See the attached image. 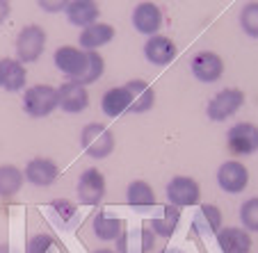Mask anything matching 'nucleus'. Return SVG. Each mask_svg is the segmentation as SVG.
<instances>
[{"label":"nucleus","instance_id":"f257e3e1","mask_svg":"<svg viewBox=\"0 0 258 253\" xmlns=\"http://www.w3.org/2000/svg\"><path fill=\"white\" fill-rule=\"evenodd\" d=\"M80 144L85 153L94 160H105L114 151V135L103 123H87L80 132Z\"/></svg>","mask_w":258,"mask_h":253},{"label":"nucleus","instance_id":"f03ea898","mask_svg":"<svg viewBox=\"0 0 258 253\" xmlns=\"http://www.w3.org/2000/svg\"><path fill=\"white\" fill-rule=\"evenodd\" d=\"M57 107V89L50 85H34L23 92V110L34 119H44Z\"/></svg>","mask_w":258,"mask_h":253},{"label":"nucleus","instance_id":"7ed1b4c3","mask_svg":"<svg viewBox=\"0 0 258 253\" xmlns=\"http://www.w3.org/2000/svg\"><path fill=\"white\" fill-rule=\"evenodd\" d=\"M46 48V30L41 25L32 23L25 25L16 37V55L21 64H32L41 57Z\"/></svg>","mask_w":258,"mask_h":253},{"label":"nucleus","instance_id":"20e7f679","mask_svg":"<svg viewBox=\"0 0 258 253\" xmlns=\"http://www.w3.org/2000/svg\"><path fill=\"white\" fill-rule=\"evenodd\" d=\"M242 105H244V92L242 89L229 87V89H222L219 94H215L210 98L208 105H206V114H208L210 121H226Z\"/></svg>","mask_w":258,"mask_h":253},{"label":"nucleus","instance_id":"39448f33","mask_svg":"<svg viewBox=\"0 0 258 253\" xmlns=\"http://www.w3.org/2000/svg\"><path fill=\"white\" fill-rule=\"evenodd\" d=\"M167 201L176 208H190L201 201V187L190 176H174L167 183Z\"/></svg>","mask_w":258,"mask_h":253},{"label":"nucleus","instance_id":"423d86ee","mask_svg":"<svg viewBox=\"0 0 258 253\" xmlns=\"http://www.w3.org/2000/svg\"><path fill=\"white\" fill-rule=\"evenodd\" d=\"M226 146L233 155H253L258 151V126L253 123H235L226 132Z\"/></svg>","mask_w":258,"mask_h":253},{"label":"nucleus","instance_id":"0eeeda50","mask_svg":"<svg viewBox=\"0 0 258 253\" xmlns=\"http://www.w3.org/2000/svg\"><path fill=\"white\" fill-rule=\"evenodd\" d=\"M156 246V233L149 226L121 230L117 237V253H149Z\"/></svg>","mask_w":258,"mask_h":253},{"label":"nucleus","instance_id":"6e6552de","mask_svg":"<svg viewBox=\"0 0 258 253\" xmlns=\"http://www.w3.org/2000/svg\"><path fill=\"white\" fill-rule=\"evenodd\" d=\"M190 68H192V75H195L199 82H217L222 75H224V62L219 57L217 53L213 50H201L192 57L190 62Z\"/></svg>","mask_w":258,"mask_h":253},{"label":"nucleus","instance_id":"1a4fd4ad","mask_svg":"<svg viewBox=\"0 0 258 253\" xmlns=\"http://www.w3.org/2000/svg\"><path fill=\"white\" fill-rule=\"evenodd\" d=\"M89 105V92L80 82H62L57 87V107L67 114H80Z\"/></svg>","mask_w":258,"mask_h":253},{"label":"nucleus","instance_id":"9d476101","mask_svg":"<svg viewBox=\"0 0 258 253\" xmlns=\"http://www.w3.org/2000/svg\"><path fill=\"white\" fill-rule=\"evenodd\" d=\"M105 196V176L98 169H85L78 178V199L83 205H98Z\"/></svg>","mask_w":258,"mask_h":253},{"label":"nucleus","instance_id":"9b49d317","mask_svg":"<svg viewBox=\"0 0 258 253\" xmlns=\"http://www.w3.org/2000/svg\"><path fill=\"white\" fill-rule=\"evenodd\" d=\"M217 183L226 194H240L249 185V171L242 162L231 160L217 169Z\"/></svg>","mask_w":258,"mask_h":253},{"label":"nucleus","instance_id":"f8f14e48","mask_svg":"<svg viewBox=\"0 0 258 253\" xmlns=\"http://www.w3.org/2000/svg\"><path fill=\"white\" fill-rule=\"evenodd\" d=\"M55 66L62 71L64 75H69L71 80H76L87 66V50L76 48V46H59L55 50Z\"/></svg>","mask_w":258,"mask_h":253},{"label":"nucleus","instance_id":"ddd939ff","mask_svg":"<svg viewBox=\"0 0 258 253\" xmlns=\"http://www.w3.org/2000/svg\"><path fill=\"white\" fill-rule=\"evenodd\" d=\"M176 55H178V48L165 34H153L144 44V57L156 66H169L176 59Z\"/></svg>","mask_w":258,"mask_h":253},{"label":"nucleus","instance_id":"4468645a","mask_svg":"<svg viewBox=\"0 0 258 253\" xmlns=\"http://www.w3.org/2000/svg\"><path fill=\"white\" fill-rule=\"evenodd\" d=\"M133 28L140 34H153L160 32L162 28V12L156 3H140V5L133 10Z\"/></svg>","mask_w":258,"mask_h":253},{"label":"nucleus","instance_id":"2eb2a0df","mask_svg":"<svg viewBox=\"0 0 258 253\" xmlns=\"http://www.w3.org/2000/svg\"><path fill=\"white\" fill-rule=\"evenodd\" d=\"M128 94V110L135 114H144L149 112L156 103V92L146 80H131L128 85H123Z\"/></svg>","mask_w":258,"mask_h":253},{"label":"nucleus","instance_id":"dca6fc26","mask_svg":"<svg viewBox=\"0 0 258 253\" xmlns=\"http://www.w3.org/2000/svg\"><path fill=\"white\" fill-rule=\"evenodd\" d=\"M23 176H25V180H30V183H32V185L48 187V185H53L55 180H57L59 166L55 164L50 157H34V160L28 162Z\"/></svg>","mask_w":258,"mask_h":253},{"label":"nucleus","instance_id":"f3484780","mask_svg":"<svg viewBox=\"0 0 258 253\" xmlns=\"http://www.w3.org/2000/svg\"><path fill=\"white\" fill-rule=\"evenodd\" d=\"M67 21L76 28H87V25L96 23L101 16V7L96 0H71L69 7L64 10Z\"/></svg>","mask_w":258,"mask_h":253},{"label":"nucleus","instance_id":"a211bd4d","mask_svg":"<svg viewBox=\"0 0 258 253\" xmlns=\"http://www.w3.org/2000/svg\"><path fill=\"white\" fill-rule=\"evenodd\" d=\"M222 210L213 203H204L199 205V210L192 217V230L197 235H217L222 228Z\"/></svg>","mask_w":258,"mask_h":253},{"label":"nucleus","instance_id":"6ab92c4d","mask_svg":"<svg viewBox=\"0 0 258 253\" xmlns=\"http://www.w3.org/2000/svg\"><path fill=\"white\" fill-rule=\"evenodd\" d=\"M217 244L222 253H249L251 251V235L244 228L226 226V228H219Z\"/></svg>","mask_w":258,"mask_h":253},{"label":"nucleus","instance_id":"aec40b11","mask_svg":"<svg viewBox=\"0 0 258 253\" xmlns=\"http://www.w3.org/2000/svg\"><path fill=\"white\" fill-rule=\"evenodd\" d=\"M114 39V28L110 23H92L78 34V44L83 50H96Z\"/></svg>","mask_w":258,"mask_h":253},{"label":"nucleus","instance_id":"412c9836","mask_svg":"<svg viewBox=\"0 0 258 253\" xmlns=\"http://www.w3.org/2000/svg\"><path fill=\"white\" fill-rule=\"evenodd\" d=\"M25 80H28V71L19 59L5 57L0 59V87L5 92H19L25 87Z\"/></svg>","mask_w":258,"mask_h":253},{"label":"nucleus","instance_id":"4be33fe9","mask_svg":"<svg viewBox=\"0 0 258 253\" xmlns=\"http://www.w3.org/2000/svg\"><path fill=\"white\" fill-rule=\"evenodd\" d=\"M123 230V221L119 219L117 214L101 210V212L94 217V235L103 242H110V239H117Z\"/></svg>","mask_w":258,"mask_h":253},{"label":"nucleus","instance_id":"5701e85b","mask_svg":"<svg viewBox=\"0 0 258 253\" xmlns=\"http://www.w3.org/2000/svg\"><path fill=\"white\" fill-rule=\"evenodd\" d=\"M126 201L131 208L135 210H146L156 205V192L146 180H133L126 190Z\"/></svg>","mask_w":258,"mask_h":253},{"label":"nucleus","instance_id":"b1692460","mask_svg":"<svg viewBox=\"0 0 258 253\" xmlns=\"http://www.w3.org/2000/svg\"><path fill=\"white\" fill-rule=\"evenodd\" d=\"M178 221H180L178 208H176V205H165V208L151 219V226H149V228H151L156 235H160V237H171L174 230L178 228Z\"/></svg>","mask_w":258,"mask_h":253},{"label":"nucleus","instance_id":"393cba45","mask_svg":"<svg viewBox=\"0 0 258 253\" xmlns=\"http://www.w3.org/2000/svg\"><path fill=\"white\" fill-rule=\"evenodd\" d=\"M23 183H25V176L19 166L14 164L0 166V199H12L14 194H19Z\"/></svg>","mask_w":258,"mask_h":253},{"label":"nucleus","instance_id":"a878e982","mask_svg":"<svg viewBox=\"0 0 258 253\" xmlns=\"http://www.w3.org/2000/svg\"><path fill=\"white\" fill-rule=\"evenodd\" d=\"M101 107H103V114L107 117H119L128 110V94L123 87H112L107 89L103 94V101H101Z\"/></svg>","mask_w":258,"mask_h":253},{"label":"nucleus","instance_id":"bb28decb","mask_svg":"<svg viewBox=\"0 0 258 253\" xmlns=\"http://www.w3.org/2000/svg\"><path fill=\"white\" fill-rule=\"evenodd\" d=\"M103 71H105V59H103L96 50H87V66H85V71L73 80V82H80V85H85V87L94 85L103 75Z\"/></svg>","mask_w":258,"mask_h":253},{"label":"nucleus","instance_id":"cd10ccee","mask_svg":"<svg viewBox=\"0 0 258 253\" xmlns=\"http://www.w3.org/2000/svg\"><path fill=\"white\" fill-rule=\"evenodd\" d=\"M240 28L244 34L258 39V0H251L240 12Z\"/></svg>","mask_w":258,"mask_h":253},{"label":"nucleus","instance_id":"c85d7f7f","mask_svg":"<svg viewBox=\"0 0 258 253\" xmlns=\"http://www.w3.org/2000/svg\"><path fill=\"white\" fill-rule=\"evenodd\" d=\"M240 221H242L244 230L258 233V196L247 199L240 205Z\"/></svg>","mask_w":258,"mask_h":253},{"label":"nucleus","instance_id":"c756f323","mask_svg":"<svg viewBox=\"0 0 258 253\" xmlns=\"http://www.w3.org/2000/svg\"><path fill=\"white\" fill-rule=\"evenodd\" d=\"M55 248V239L48 233H37L28 239L25 244V253H50Z\"/></svg>","mask_w":258,"mask_h":253},{"label":"nucleus","instance_id":"7c9ffc66","mask_svg":"<svg viewBox=\"0 0 258 253\" xmlns=\"http://www.w3.org/2000/svg\"><path fill=\"white\" fill-rule=\"evenodd\" d=\"M50 208H53V212L59 217V221L62 224H69V221L76 217V203H71V201H67V199H59V201H53L50 203Z\"/></svg>","mask_w":258,"mask_h":253},{"label":"nucleus","instance_id":"2f4dec72","mask_svg":"<svg viewBox=\"0 0 258 253\" xmlns=\"http://www.w3.org/2000/svg\"><path fill=\"white\" fill-rule=\"evenodd\" d=\"M71 0H37V5L46 12V14H57V12H64L69 7Z\"/></svg>","mask_w":258,"mask_h":253},{"label":"nucleus","instance_id":"473e14b6","mask_svg":"<svg viewBox=\"0 0 258 253\" xmlns=\"http://www.w3.org/2000/svg\"><path fill=\"white\" fill-rule=\"evenodd\" d=\"M10 12H12V3H10V0H0V25L7 21Z\"/></svg>","mask_w":258,"mask_h":253},{"label":"nucleus","instance_id":"72a5a7b5","mask_svg":"<svg viewBox=\"0 0 258 253\" xmlns=\"http://www.w3.org/2000/svg\"><path fill=\"white\" fill-rule=\"evenodd\" d=\"M160 253H185L183 248H176V246H169V248H162Z\"/></svg>","mask_w":258,"mask_h":253},{"label":"nucleus","instance_id":"f704fd0d","mask_svg":"<svg viewBox=\"0 0 258 253\" xmlns=\"http://www.w3.org/2000/svg\"><path fill=\"white\" fill-rule=\"evenodd\" d=\"M96 253H117V251H110V248H98Z\"/></svg>","mask_w":258,"mask_h":253},{"label":"nucleus","instance_id":"c9c22d12","mask_svg":"<svg viewBox=\"0 0 258 253\" xmlns=\"http://www.w3.org/2000/svg\"><path fill=\"white\" fill-rule=\"evenodd\" d=\"M0 253H10V248H7V246H0Z\"/></svg>","mask_w":258,"mask_h":253}]
</instances>
